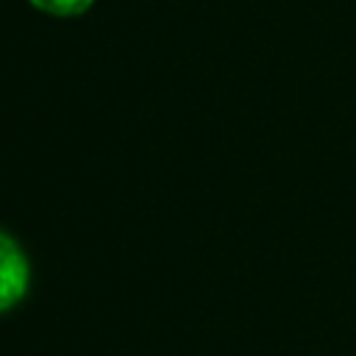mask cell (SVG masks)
<instances>
[{
  "instance_id": "6da1fadb",
  "label": "cell",
  "mask_w": 356,
  "mask_h": 356,
  "mask_svg": "<svg viewBox=\"0 0 356 356\" xmlns=\"http://www.w3.org/2000/svg\"><path fill=\"white\" fill-rule=\"evenodd\" d=\"M28 281L31 267L22 248L6 231H0V312H8L25 298Z\"/></svg>"
},
{
  "instance_id": "7a4b0ae2",
  "label": "cell",
  "mask_w": 356,
  "mask_h": 356,
  "mask_svg": "<svg viewBox=\"0 0 356 356\" xmlns=\"http://www.w3.org/2000/svg\"><path fill=\"white\" fill-rule=\"evenodd\" d=\"M39 11L53 14V17H78L83 11H89V6L95 0H31Z\"/></svg>"
}]
</instances>
